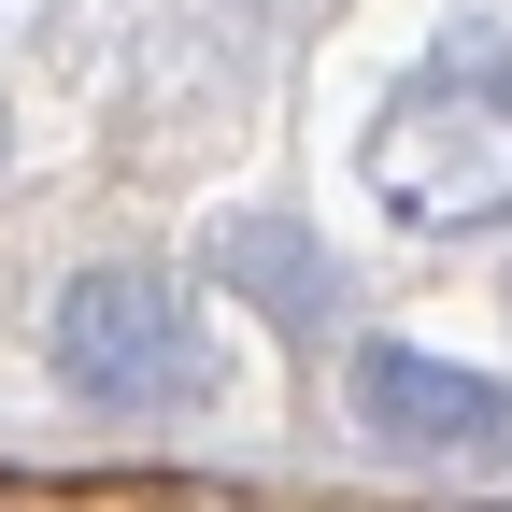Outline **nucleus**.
I'll return each mask as SVG.
<instances>
[{
	"mask_svg": "<svg viewBox=\"0 0 512 512\" xmlns=\"http://www.w3.org/2000/svg\"><path fill=\"white\" fill-rule=\"evenodd\" d=\"M356 427L384 441V456H498L512 441V384L498 370H456L427 342H356Z\"/></svg>",
	"mask_w": 512,
	"mask_h": 512,
	"instance_id": "3",
	"label": "nucleus"
},
{
	"mask_svg": "<svg viewBox=\"0 0 512 512\" xmlns=\"http://www.w3.org/2000/svg\"><path fill=\"white\" fill-rule=\"evenodd\" d=\"M15 15H43V0H0V29H15Z\"/></svg>",
	"mask_w": 512,
	"mask_h": 512,
	"instance_id": "5",
	"label": "nucleus"
},
{
	"mask_svg": "<svg viewBox=\"0 0 512 512\" xmlns=\"http://www.w3.org/2000/svg\"><path fill=\"white\" fill-rule=\"evenodd\" d=\"M370 200L399 228H427V242L512 214V43L498 29H456L399 100L370 114Z\"/></svg>",
	"mask_w": 512,
	"mask_h": 512,
	"instance_id": "1",
	"label": "nucleus"
},
{
	"mask_svg": "<svg viewBox=\"0 0 512 512\" xmlns=\"http://www.w3.org/2000/svg\"><path fill=\"white\" fill-rule=\"evenodd\" d=\"M0 157H15V114H0Z\"/></svg>",
	"mask_w": 512,
	"mask_h": 512,
	"instance_id": "6",
	"label": "nucleus"
},
{
	"mask_svg": "<svg viewBox=\"0 0 512 512\" xmlns=\"http://www.w3.org/2000/svg\"><path fill=\"white\" fill-rule=\"evenodd\" d=\"M200 271H214L228 299H256V313H271L285 342H328V328H342V256L313 242L299 214H214Z\"/></svg>",
	"mask_w": 512,
	"mask_h": 512,
	"instance_id": "4",
	"label": "nucleus"
},
{
	"mask_svg": "<svg viewBox=\"0 0 512 512\" xmlns=\"http://www.w3.org/2000/svg\"><path fill=\"white\" fill-rule=\"evenodd\" d=\"M43 356H57V384H72L86 413H128V427L214 413V384H228L214 328L185 313V285H171V271H143V256H100V271L57 285Z\"/></svg>",
	"mask_w": 512,
	"mask_h": 512,
	"instance_id": "2",
	"label": "nucleus"
}]
</instances>
